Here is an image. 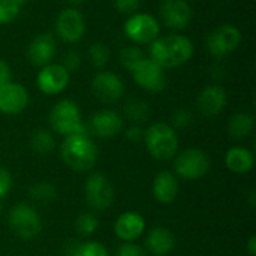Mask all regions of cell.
Segmentation results:
<instances>
[{
    "instance_id": "6da1fadb",
    "label": "cell",
    "mask_w": 256,
    "mask_h": 256,
    "mask_svg": "<svg viewBox=\"0 0 256 256\" xmlns=\"http://www.w3.org/2000/svg\"><path fill=\"white\" fill-rule=\"evenodd\" d=\"M194 51L192 40L178 33L158 36L150 44V58L164 69H176L186 64L192 58Z\"/></svg>"
},
{
    "instance_id": "7a4b0ae2",
    "label": "cell",
    "mask_w": 256,
    "mask_h": 256,
    "mask_svg": "<svg viewBox=\"0 0 256 256\" xmlns=\"http://www.w3.org/2000/svg\"><path fill=\"white\" fill-rule=\"evenodd\" d=\"M98 147L88 138V134H74L64 136L60 146L62 160L76 172L90 171L98 160Z\"/></svg>"
},
{
    "instance_id": "3957f363",
    "label": "cell",
    "mask_w": 256,
    "mask_h": 256,
    "mask_svg": "<svg viewBox=\"0 0 256 256\" xmlns=\"http://www.w3.org/2000/svg\"><path fill=\"white\" fill-rule=\"evenodd\" d=\"M144 142L148 153L158 160L172 159L178 148V138L176 129L166 123L152 124L144 135Z\"/></svg>"
},
{
    "instance_id": "277c9868",
    "label": "cell",
    "mask_w": 256,
    "mask_h": 256,
    "mask_svg": "<svg viewBox=\"0 0 256 256\" xmlns=\"http://www.w3.org/2000/svg\"><path fill=\"white\" fill-rule=\"evenodd\" d=\"M50 124L54 132L69 136L74 134H88L87 126L82 123L78 105L69 99L57 102L50 112Z\"/></svg>"
},
{
    "instance_id": "5b68a950",
    "label": "cell",
    "mask_w": 256,
    "mask_h": 256,
    "mask_svg": "<svg viewBox=\"0 0 256 256\" xmlns=\"http://www.w3.org/2000/svg\"><path fill=\"white\" fill-rule=\"evenodd\" d=\"M123 30L126 38L135 45L152 44L158 36H160L159 21L153 15L144 12H135L129 15Z\"/></svg>"
},
{
    "instance_id": "8992f818",
    "label": "cell",
    "mask_w": 256,
    "mask_h": 256,
    "mask_svg": "<svg viewBox=\"0 0 256 256\" xmlns=\"http://www.w3.org/2000/svg\"><path fill=\"white\" fill-rule=\"evenodd\" d=\"M242 44V32L232 24H222L207 36V51L214 58H224Z\"/></svg>"
},
{
    "instance_id": "52a82bcc",
    "label": "cell",
    "mask_w": 256,
    "mask_h": 256,
    "mask_svg": "<svg viewBox=\"0 0 256 256\" xmlns=\"http://www.w3.org/2000/svg\"><path fill=\"white\" fill-rule=\"evenodd\" d=\"M9 226L24 240L34 238L42 230V220L38 212L28 204H18L9 212Z\"/></svg>"
},
{
    "instance_id": "ba28073f",
    "label": "cell",
    "mask_w": 256,
    "mask_h": 256,
    "mask_svg": "<svg viewBox=\"0 0 256 256\" xmlns=\"http://www.w3.org/2000/svg\"><path fill=\"white\" fill-rule=\"evenodd\" d=\"M210 158L200 148H186L182 152L174 162L177 176L186 180H196L204 177L210 171Z\"/></svg>"
},
{
    "instance_id": "9c48e42d",
    "label": "cell",
    "mask_w": 256,
    "mask_h": 256,
    "mask_svg": "<svg viewBox=\"0 0 256 256\" xmlns=\"http://www.w3.org/2000/svg\"><path fill=\"white\" fill-rule=\"evenodd\" d=\"M84 195H86L87 204L92 208L99 210V212L106 210L114 202V198H116L111 182L104 174H99V172H94L87 178Z\"/></svg>"
},
{
    "instance_id": "30bf717a",
    "label": "cell",
    "mask_w": 256,
    "mask_h": 256,
    "mask_svg": "<svg viewBox=\"0 0 256 256\" xmlns=\"http://www.w3.org/2000/svg\"><path fill=\"white\" fill-rule=\"evenodd\" d=\"M130 74L141 88L152 93H159L165 90L168 82L165 69L148 57H146Z\"/></svg>"
},
{
    "instance_id": "8fae6325",
    "label": "cell",
    "mask_w": 256,
    "mask_h": 256,
    "mask_svg": "<svg viewBox=\"0 0 256 256\" xmlns=\"http://www.w3.org/2000/svg\"><path fill=\"white\" fill-rule=\"evenodd\" d=\"M92 93L99 102L110 105L123 98L124 84L117 74L100 70L94 75L92 81Z\"/></svg>"
},
{
    "instance_id": "7c38bea8",
    "label": "cell",
    "mask_w": 256,
    "mask_h": 256,
    "mask_svg": "<svg viewBox=\"0 0 256 256\" xmlns=\"http://www.w3.org/2000/svg\"><path fill=\"white\" fill-rule=\"evenodd\" d=\"M56 32L58 38L68 44H75L81 40L86 33L84 15L76 8L63 9L56 20Z\"/></svg>"
},
{
    "instance_id": "4fadbf2b",
    "label": "cell",
    "mask_w": 256,
    "mask_h": 256,
    "mask_svg": "<svg viewBox=\"0 0 256 256\" xmlns=\"http://www.w3.org/2000/svg\"><path fill=\"white\" fill-rule=\"evenodd\" d=\"M70 80V74L60 63H50L40 68L36 75V86L44 94L62 93Z\"/></svg>"
},
{
    "instance_id": "5bb4252c",
    "label": "cell",
    "mask_w": 256,
    "mask_h": 256,
    "mask_svg": "<svg viewBox=\"0 0 256 256\" xmlns=\"http://www.w3.org/2000/svg\"><path fill=\"white\" fill-rule=\"evenodd\" d=\"M160 16L166 27L183 30L192 21V8L188 0H162Z\"/></svg>"
},
{
    "instance_id": "9a60e30c",
    "label": "cell",
    "mask_w": 256,
    "mask_h": 256,
    "mask_svg": "<svg viewBox=\"0 0 256 256\" xmlns=\"http://www.w3.org/2000/svg\"><path fill=\"white\" fill-rule=\"evenodd\" d=\"M123 126L124 123L118 112L112 110H102L93 114L87 129L94 136L108 140V138H114L116 135H118L123 130Z\"/></svg>"
},
{
    "instance_id": "2e32d148",
    "label": "cell",
    "mask_w": 256,
    "mask_h": 256,
    "mask_svg": "<svg viewBox=\"0 0 256 256\" xmlns=\"http://www.w3.org/2000/svg\"><path fill=\"white\" fill-rule=\"evenodd\" d=\"M28 104V93L18 82H6L0 87V112L8 116L20 114Z\"/></svg>"
},
{
    "instance_id": "e0dca14e",
    "label": "cell",
    "mask_w": 256,
    "mask_h": 256,
    "mask_svg": "<svg viewBox=\"0 0 256 256\" xmlns=\"http://www.w3.org/2000/svg\"><path fill=\"white\" fill-rule=\"evenodd\" d=\"M57 44L51 33H39L27 46V58L33 66L42 68L50 64L56 56Z\"/></svg>"
},
{
    "instance_id": "ac0fdd59",
    "label": "cell",
    "mask_w": 256,
    "mask_h": 256,
    "mask_svg": "<svg viewBox=\"0 0 256 256\" xmlns=\"http://www.w3.org/2000/svg\"><path fill=\"white\" fill-rule=\"evenodd\" d=\"M196 104H198V110L201 111L202 116L216 117L218 114H220L225 110V106L228 104V94L224 87L213 84V86L206 87L200 93Z\"/></svg>"
},
{
    "instance_id": "d6986e66",
    "label": "cell",
    "mask_w": 256,
    "mask_h": 256,
    "mask_svg": "<svg viewBox=\"0 0 256 256\" xmlns=\"http://www.w3.org/2000/svg\"><path fill=\"white\" fill-rule=\"evenodd\" d=\"M144 218L135 212H126L120 214L114 225L116 236L126 243H132L134 240H136L144 232Z\"/></svg>"
},
{
    "instance_id": "ffe728a7",
    "label": "cell",
    "mask_w": 256,
    "mask_h": 256,
    "mask_svg": "<svg viewBox=\"0 0 256 256\" xmlns=\"http://www.w3.org/2000/svg\"><path fill=\"white\" fill-rule=\"evenodd\" d=\"M178 194L177 177L170 171H162L153 182V195L160 204H171Z\"/></svg>"
},
{
    "instance_id": "44dd1931",
    "label": "cell",
    "mask_w": 256,
    "mask_h": 256,
    "mask_svg": "<svg viewBox=\"0 0 256 256\" xmlns=\"http://www.w3.org/2000/svg\"><path fill=\"white\" fill-rule=\"evenodd\" d=\"M146 246L148 252L154 256H165L172 252L176 246V238L170 230L158 226L148 232L146 238Z\"/></svg>"
},
{
    "instance_id": "7402d4cb",
    "label": "cell",
    "mask_w": 256,
    "mask_h": 256,
    "mask_svg": "<svg viewBox=\"0 0 256 256\" xmlns=\"http://www.w3.org/2000/svg\"><path fill=\"white\" fill-rule=\"evenodd\" d=\"M225 162L230 171L236 174H248L254 168V153L244 147H232L226 152Z\"/></svg>"
},
{
    "instance_id": "603a6c76",
    "label": "cell",
    "mask_w": 256,
    "mask_h": 256,
    "mask_svg": "<svg viewBox=\"0 0 256 256\" xmlns=\"http://www.w3.org/2000/svg\"><path fill=\"white\" fill-rule=\"evenodd\" d=\"M255 128V118L249 112H237L228 122V134L234 140H244L252 134Z\"/></svg>"
},
{
    "instance_id": "cb8c5ba5",
    "label": "cell",
    "mask_w": 256,
    "mask_h": 256,
    "mask_svg": "<svg viewBox=\"0 0 256 256\" xmlns=\"http://www.w3.org/2000/svg\"><path fill=\"white\" fill-rule=\"evenodd\" d=\"M123 110H124L126 117L130 122H134L135 124H141V123L147 122L150 117V105L144 99H140V98L128 99Z\"/></svg>"
},
{
    "instance_id": "d4e9b609",
    "label": "cell",
    "mask_w": 256,
    "mask_h": 256,
    "mask_svg": "<svg viewBox=\"0 0 256 256\" xmlns=\"http://www.w3.org/2000/svg\"><path fill=\"white\" fill-rule=\"evenodd\" d=\"M28 195L33 201H36L39 204H50V202L56 201L57 189L50 182H39V183H34L28 189Z\"/></svg>"
},
{
    "instance_id": "484cf974",
    "label": "cell",
    "mask_w": 256,
    "mask_h": 256,
    "mask_svg": "<svg viewBox=\"0 0 256 256\" xmlns=\"http://www.w3.org/2000/svg\"><path fill=\"white\" fill-rule=\"evenodd\" d=\"M30 146H32L34 153H38L40 156H45V154H50L54 150L56 141H54V136H52L51 132H48L45 129H39L32 135Z\"/></svg>"
},
{
    "instance_id": "4316f807",
    "label": "cell",
    "mask_w": 256,
    "mask_h": 256,
    "mask_svg": "<svg viewBox=\"0 0 256 256\" xmlns=\"http://www.w3.org/2000/svg\"><path fill=\"white\" fill-rule=\"evenodd\" d=\"M144 58H146V54L138 45H128L122 48L120 56H118L122 68H124L128 72H132Z\"/></svg>"
},
{
    "instance_id": "83f0119b",
    "label": "cell",
    "mask_w": 256,
    "mask_h": 256,
    "mask_svg": "<svg viewBox=\"0 0 256 256\" xmlns=\"http://www.w3.org/2000/svg\"><path fill=\"white\" fill-rule=\"evenodd\" d=\"M88 57H90V62L94 68L98 69H104L108 62H110V57H111V51L108 48L106 44L104 42H93L88 48Z\"/></svg>"
},
{
    "instance_id": "f1b7e54d",
    "label": "cell",
    "mask_w": 256,
    "mask_h": 256,
    "mask_svg": "<svg viewBox=\"0 0 256 256\" xmlns=\"http://www.w3.org/2000/svg\"><path fill=\"white\" fill-rule=\"evenodd\" d=\"M99 228V220L94 214L92 213H84L81 214L76 222H75V230L80 236L82 237H90L93 236Z\"/></svg>"
},
{
    "instance_id": "f546056e",
    "label": "cell",
    "mask_w": 256,
    "mask_h": 256,
    "mask_svg": "<svg viewBox=\"0 0 256 256\" xmlns=\"http://www.w3.org/2000/svg\"><path fill=\"white\" fill-rule=\"evenodd\" d=\"M70 256H108V250L98 242H86L76 244L70 252Z\"/></svg>"
},
{
    "instance_id": "4dcf8cb0",
    "label": "cell",
    "mask_w": 256,
    "mask_h": 256,
    "mask_svg": "<svg viewBox=\"0 0 256 256\" xmlns=\"http://www.w3.org/2000/svg\"><path fill=\"white\" fill-rule=\"evenodd\" d=\"M20 9L21 6L16 0H0V24L12 22L18 16Z\"/></svg>"
},
{
    "instance_id": "1f68e13d",
    "label": "cell",
    "mask_w": 256,
    "mask_h": 256,
    "mask_svg": "<svg viewBox=\"0 0 256 256\" xmlns=\"http://www.w3.org/2000/svg\"><path fill=\"white\" fill-rule=\"evenodd\" d=\"M194 120L192 112L188 108H177L172 114H171V128L172 129H184L188 126H190Z\"/></svg>"
},
{
    "instance_id": "d6a6232c",
    "label": "cell",
    "mask_w": 256,
    "mask_h": 256,
    "mask_svg": "<svg viewBox=\"0 0 256 256\" xmlns=\"http://www.w3.org/2000/svg\"><path fill=\"white\" fill-rule=\"evenodd\" d=\"M81 62H82V58H81L80 51H76V50H69V51H66V54H64V57H63V62H62L60 64H62L69 74H72V72H76V70L80 69Z\"/></svg>"
},
{
    "instance_id": "836d02e7",
    "label": "cell",
    "mask_w": 256,
    "mask_h": 256,
    "mask_svg": "<svg viewBox=\"0 0 256 256\" xmlns=\"http://www.w3.org/2000/svg\"><path fill=\"white\" fill-rule=\"evenodd\" d=\"M141 2L142 0H114V6H116L118 14L132 15V14L138 12Z\"/></svg>"
},
{
    "instance_id": "e575fe53",
    "label": "cell",
    "mask_w": 256,
    "mask_h": 256,
    "mask_svg": "<svg viewBox=\"0 0 256 256\" xmlns=\"http://www.w3.org/2000/svg\"><path fill=\"white\" fill-rule=\"evenodd\" d=\"M116 256H147L142 248L134 244V243H124L118 248Z\"/></svg>"
},
{
    "instance_id": "d590c367",
    "label": "cell",
    "mask_w": 256,
    "mask_h": 256,
    "mask_svg": "<svg viewBox=\"0 0 256 256\" xmlns=\"http://www.w3.org/2000/svg\"><path fill=\"white\" fill-rule=\"evenodd\" d=\"M144 135H146V130L141 128V124H134V126H130L126 130V138L130 142H141V141H144Z\"/></svg>"
},
{
    "instance_id": "8d00e7d4",
    "label": "cell",
    "mask_w": 256,
    "mask_h": 256,
    "mask_svg": "<svg viewBox=\"0 0 256 256\" xmlns=\"http://www.w3.org/2000/svg\"><path fill=\"white\" fill-rule=\"evenodd\" d=\"M12 186V178L9 171H6L4 168H0V198H3Z\"/></svg>"
},
{
    "instance_id": "74e56055",
    "label": "cell",
    "mask_w": 256,
    "mask_h": 256,
    "mask_svg": "<svg viewBox=\"0 0 256 256\" xmlns=\"http://www.w3.org/2000/svg\"><path fill=\"white\" fill-rule=\"evenodd\" d=\"M10 81V68L9 64L0 58V87Z\"/></svg>"
},
{
    "instance_id": "f35d334b",
    "label": "cell",
    "mask_w": 256,
    "mask_h": 256,
    "mask_svg": "<svg viewBox=\"0 0 256 256\" xmlns=\"http://www.w3.org/2000/svg\"><path fill=\"white\" fill-rule=\"evenodd\" d=\"M248 252L249 256H256V237H250L248 242Z\"/></svg>"
},
{
    "instance_id": "ab89813d",
    "label": "cell",
    "mask_w": 256,
    "mask_h": 256,
    "mask_svg": "<svg viewBox=\"0 0 256 256\" xmlns=\"http://www.w3.org/2000/svg\"><path fill=\"white\" fill-rule=\"evenodd\" d=\"M69 4H74V6H78V4H81V3H84L86 0H66Z\"/></svg>"
},
{
    "instance_id": "60d3db41",
    "label": "cell",
    "mask_w": 256,
    "mask_h": 256,
    "mask_svg": "<svg viewBox=\"0 0 256 256\" xmlns=\"http://www.w3.org/2000/svg\"><path fill=\"white\" fill-rule=\"evenodd\" d=\"M27 2H28V0H16V3H18L20 6H22V4H26Z\"/></svg>"
},
{
    "instance_id": "b9f144b4",
    "label": "cell",
    "mask_w": 256,
    "mask_h": 256,
    "mask_svg": "<svg viewBox=\"0 0 256 256\" xmlns=\"http://www.w3.org/2000/svg\"><path fill=\"white\" fill-rule=\"evenodd\" d=\"M0 212H2V198H0Z\"/></svg>"
}]
</instances>
